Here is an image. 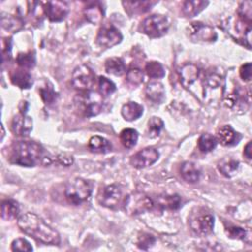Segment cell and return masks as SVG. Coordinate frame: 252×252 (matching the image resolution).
<instances>
[{"label":"cell","instance_id":"cell-8","mask_svg":"<svg viewBox=\"0 0 252 252\" xmlns=\"http://www.w3.org/2000/svg\"><path fill=\"white\" fill-rule=\"evenodd\" d=\"M122 40V34L117 28L112 24H104L99 29L96 35V42L102 47H113L120 43Z\"/></svg>","mask_w":252,"mask_h":252},{"label":"cell","instance_id":"cell-16","mask_svg":"<svg viewBox=\"0 0 252 252\" xmlns=\"http://www.w3.org/2000/svg\"><path fill=\"white\" fill-rule=\"evenodd\" d=\"M200 77V69L192 63L183 65L179 70V79L182 86L186 89L192 87Z\"/></svg>","mask_w":252,"mask_h":252},{"label":"cell","instance_id":"cell-4","mask_svg":"<svg viewBox=\"0 0 252 252\" xmlns=\"http://www.w3.org/2000/svg\"><path fill=\"white\" fill-rule=\"evenodd\" d=\"M169 29V21L162 15H152L146 18L142 23L143 32L150 37H160L166 33Z\"/></svg>","mask_w":252,"mask_h":252},{"label":"cell","instance_id":"cell-28","mask_svg":"<svg viewBox=\"0 0 252 252\" xmlns=\"http://www.w3.org/2000/svg\"><path fill=\"white\" fill-rule=\"evenodd\" d=\"M138 137H139L138 132L135 129H132V128L123 129L120 132V135H119V139H120L121 144L125 148H128V149L133 148L137 144Z\"/></svg>","mask_w":252,"mask_h":252},{"label":"cell","instance_id":"cell-22","mask_svg":"<svg viewBox=\"0 0 252 252\" xmlns=\"http://www.w3.org/2000/svg\"><path fill=\"white\" fill-rule=\"evenodd\" d=\"M239 168V161L232 158H224L218 163L219 171L225 177H232Z\"/></svg>","mask_w":252,"mask_h":252},{"label":"cell","instance_id":"cell-44","mask_svg":"<svg viewBox=\"0 0 252 252\" xmlns=\"http://www.w3.org/2000/svg\"><path fill=\"white\" fill-rule=\"evenodd\" d=\"M243 155L246 157V158L251 159V141H249V142L246 144V146L244 147Z\"/></svg>","mask_w":252,"mask_h":252},{"label":"cell","instance_id":"cell-29","mask_svg":"<svg viewBox=\"0 0 252 252\" xmlns=\"http://www.w3.org/2000/svg\"><path fill=\"white\" fill-rule=\"evenodd\" d=\"M217 139L209 133L202 134L198 139V148L202 153H209L217 146Z\"/></svg>","mask_w":252,"mask_h":252},{"label":"cell","instance_id":"cell-18","mask_svg":"<svg viewBox=\"0 0 252 252\" xmlns=\"http://www.w3.org/2000/svg\"><path fill=\"white\" fill-rule=\"evenodd\" d=\"M180 172H181L182 178L188 183L197 182L200 179V175H201L200 167L192 161L183 162L180 167Z\"/></svg>","mask_w":252,"mask_h":252},{"label":"cell","instance_id":"cell-6","mask_svg":"<svg viewBox=\"0 0 252 252\" xmlns=\"http://www.w3.org/2000/svg\"><path fill=\"white\" fill-rule=\"evenodd\" d=\"M154 201L147 195L135 193L125 200V210L130 215H140L154 208Z\"/></svg>","mask_w":252,"mask_h":252},{"label":"cell","instance_id":"cell-2","mask_svg":"<svg viewBox=\"0 0 252 252\" xmlns=\"http://www.w3.org/2000/svg\"><path fill=\"white\" fill-rule=\"evenodd\" d=\"M18 226L26 234L45 244H59L58 232L33 213H26L18 219Z\"/></svg>","mask_w":252,"mask_h":252},{"label":"cell","instance_id":"cell-32","mask_svg":"<svg viewBox=\"0 0 252 252\" xmlns=\"http://www.w3.org/2000/svg\"><path fill=\"white\" fill-rule=\"evenodd\" d=\"M181 200L180 197L177 195H170V196H163L158 198V205L163 209L175 210L180 207Z\"/></svg>","mask_w":252,"mask_h":252},{"label":"cell","instance_id":"cell-30","mask_svg":"<svg viewBox=\"0 0 252 252\" xmlns=\"http://www.w3.org/2000/svg\"><path fill=\"white\" fill-rule=\"evenodd\" d=\"M147 75L154 79H160L165 76V70L163 66L158 61H150L145 66Z\"/></svg>","mask_w":252,"mask_h":252},{"label":"cell","instance_id":"cell-5","mask_svg":"<svg viewBox=\"0 0 252 252\" xmlns=\"http://www.w3.org/2000/svg\"><path fill=\"white\" fill-rule=\"evenodd\" d=\"M71 83L75 89L82 92H89L95 83L94 73L89 66L80 65L73 71Z\"/></svg>","mask_w":252,"mask_h":252},{"label":"cell","instance_id":"cell-41","mask_svg":"<svg viewBox=\"0 0 252 252\" xmlns=\"http://www.w3.org/2000/svg\"><path fill=\"white\" fill-rule=\"evenodd\" d=\"M155 241H156V238L153 235L148 234V233H143L139 237V239L137 241V245L141 249L148 250L149 248H151L155 244Z\"/></svg>","mask_w":252,"mask_h":252},{"label":"cell","instance_id":"cell-37","mask_svg":"<svg viewBox=\"0 0 252 252\" xmlns=\"http://www.w3.org/2000/svg\"><path fill=\"white\" fill-rule=\"evenodd\" d=\"M39 94H40L41 99L45 104H51L56 98V93L52 85H48V86L46 85L45 87L41 88L39 90Z\"/></svg>","mask_w":252,"mask_h":252},{"label":"cell","instance_id":"cell-40","mask_svg":"<svg viewBox=\"0 0 252 252\" xmlns=\"http://www.w3.org/2000/svg\"><path fill=\"white\" fill-rule=\"evenodd\" d=\"M13 251H32V246L25 238H16L11 244Z\"/></svg>","mask_w":252,"mask_h":252},{"label":"cell","instance_id":"cell-35","mask_svg":"<svg viewBox=\"0 0 252 252\" xmlns=\"http://www.w3.org/2000/svg\"><path fill=\"white\" fill-rule=\"evenodd\" d=\"M98 89H99L100 94L102 95L106 96V95H109V94H111L115 92L116 86L111 80L100 76L98 78Z\"/></svg>","mask_w":252,"mask_h":252},{"label":"cell","instance_id":"cell-3","mask_svg":"<svg viewBox=\"0 0 252 252\" xmlns=\"http://www.w3.org/2000/svg\"><path fill=\"white\" fill-rule=\"evenodd\" d=\"M92 193L90 183L83 178H74L70 180L65 188V197L69 203L80 205L87 201Z\"/></svg>","mask_w":252,"mask_h":252},{"label":"cell","instance_id":"cell-39","mask_svg":"<svg viewBox=\"0 0 252 252\" xmlns=\"http://www.w3.org/2000/svg\"><path fill=\"white\" fill-rule=\"evenodd\" d=\"M226 233L230 238L233 239H241V240H245L246 237L248 236L247 231L239 226H229L226 229Z\"/></svg>","mask_w":252,"mask_h":252},{"label":"cell","instance_id":"cell-10","mask_svg":"<svg viewBox=\"0 0 252 252\" xmlns=\"http://www.w3.org/2000/svg\"><path fill=\"white\" fill-rule=\"evenodd\" d=\"M228 32L231 36L238 41H241L248 48L251 47V25L247 24L240 19L234 21V23H228Z\"/></svg>","mask_w":252,"mask_h":252},{"label":"cell","instance_id":"cell-26","mask_svg":"<svg viewBox=\"0 0 252 252\" xmlns=\"http://www.w3.org/2000/svg\"><path fill=\"white\" fill-rule=\"evenodd\" d=\"M85 16L92 24H99L103 19V10L97 3H92L85 9Z\"/></svg>","mask_w":252,"mask_h":252},{"label":"cell","instance_id":"cell-25","mask_svg":"<svg viewBox=\"0 0 252 252\" xmlns=\"http://www.w3.org/2000/svg\"><path fill=\"white\" fill-rule=\"evenodd\" d=\"M236 136H237V133L229 125H224L220 127L217 134L218 141L223 146H230L235 144L236 143L235 141H237Z\"/></svg>","mask_w":252,"mask_h":252},{"label":"cell","instance_id":"cell-19","mask_svg":"<svg viewBox=\"0 0 252 252\" xmlns=\"http://www.w3.org/2000/svg\"><path fill=\"white\" fill-rule=\"evenodd\" d=\"M10 79L14 85L21 89H29L33 83L32 75L24 69H17L12 71L10 74Z\"/></svg>","mask_w":252,"mask_h":252},{"label":"cell","instance_id":"cell-34","mask_svg":"<svg viewBox=\"0 0 252 252\" xmlns=\"http://www.w3.org/2000/svg\"><path fill=\"white\" fill-rule=\"evenodd\" d=\"M163 126H164V123L159 117H157V116L151 117L148 122V130H149L150 137L152 138L158 137L160 131L162 130Z\"/></svg>","mask_w":252,"mask_h":252},{"label":"cell","instance_id":"cell-21","mask_svg":"<svg viewBox=\"0 0 252 252\" xmlns=\"http://www.w3.org/2000/svg\"><path fill=\"white\" fill-rule=\"evenodd\" d=\"M89 149L94 153H99V154H105L111 151L112 145L111 143L100 136H94L89 140Z\"/></svg>","mask_w":252,"mask_h":252},{"label":"cell","instance_id":"cell-13","mask_svg":"<svg viewBox=\"0 0 252 252\" xmlns=\"http://www.w3.org/2000/svg\"><path fill=\"white\" fill-rule=\"evenodd\" d=\"M122 197V191L116 184H110L104 186L98 193V202L107 208L115 207Z\"/></svg>","mask_w":252,"mask_h":252},{"label":"cell","instance_id":"cell-17","mask_svg":"<svg viewBox=\"0 0 252 252\" xmlns=\"http://www.w3.org/2000/svg\"><path fill=\"white\" fill-rule=\"evenodd\" d=\"M146 96L154 103H161L165 97V90L160 82H151L147 85Z\"/></svg>","mask_w":252,"mask_h":252},{"label":"cell","instance_id":"cell-31","mask_svg":"<svg viewBox=\"0 0 252 252\" xmlns=\"http://www.w3.org/2000/svg\"><path fill=\"white\" fill-rule=\"evenodd\" d=\"M125 10L131 11L132 13H145L149 11L156 2L152 1H141V2H123Z\"/></svg>","mask_w":252,"mask_h":252},{"label":"cell","instance_id":"cell-1","mask_svg":"<svg viewBox=\"0 0 252 252\" xmlns=\"http://www.w3.org/2000/svg\"><path fill=\"white\" fill-rule=\"evenodd\" d=\"M10 161L21 166H35L39 163L47 165L51 158L47 157L44 149L33 141H19L10 151Z\"/></svg>","mask_w":252,"mask_h":252},{"label":"cell","instance_id":"cell-27","mask_svg":"<svg viewBox=\"0 0 252 252\" xmlns=\"http://www.w3.org/2000/svg\"><path fill=\"white\" fill-rule=\"evenodd\" d=\"M19 214V206L13 200H5L1 205V217L3 220H11Z\"/></svg>","mask_w":252,"mask_h":252},{"label":"cell","instance_id":"cell-15","mask_svg":"<svg viewBox=\"0 0 252 252\" xmlns=\"http://www.w3.org/2000/svg\"><path fill=\"white\" fill-rule=\"evenodd\" d=\"M11 128L18 136H28L32 130V119L26 114V110H20L13 118Z\"/></svg>","mask_w":252,"mask_h":252},{"label":"cell","instance_id":"cell-38","mask_svg":"<svg viewBox=\"0 0 252 252\" xmlns=\"http://www.w3.org/2000/svg\"><path fill=\"white\" fill-rule=\"evenodd\" d=\"M126 78H127V81L129 84H131L133 86H138L143 82L144 74L140 69L132 68L127 72Z\"/></svg>","mask_w":252,"mask_h":252},{"label":"cell","instance_id":"cell-42","mask_svg":"<svg viewBox=\"0 0 252 252\" xmlns=\"http://www.w3.org/2000/svg\"><path fill=\"white\" fill-rule=\"evenodd\" d=\"M251 70H252V67H251L250 62H247V63L243 64L239 69L240 78L245 82H249L251 80V76H252Z\"/></svg>","mask_w":252,"mask_h":252},{"label":"cell","instance_id":"cell-9","mask_svg":"<svg viewBox=\"0 0 252 252\" xmlns=\"http://www.w3.org/2000/svg\"><path fill=\"white\" fill-rule=\"evenodd\" d=\"M188 32L190 37L198 42H213L218 37L216 31L212 27L201 22L191 23L188 27Z\"/></svg>","mask_w":252,"mask_h":252},{"label":"cell","instance_id":"cell-23","mask_svg":"<svg viewBox=\"0 0 252 252\" xmlns=\"http://www.w3.org/2000/svg\"><path fill=\"white\" fill-rule=\"evenodd\" d=\"M104 68L106 73L114 76H122L126 71L125 63L120 57H110L106 59Z\"/></svg>","mask_w":252,"mask_h":252},{"label":"cell","instance_id":"cell-11","mask_svg":"<svg viewBox=\"0 0 252 252\" xmlns=\"http://www.w3.org/2000/svg\"><path fill=\"white\" fill-rule=\"evenodd\" d=\"M159 158L158 152L154 148H145L130 158V163L135 168H145L154 164Z\"/></svg>","mask_w":252,"mask_h":252},{"label":"cell","instance_id":"cell-12","mask_svg":"<svg viewBox=\"0 0 252 252\" xmlns=\"http://www.w3.org/2000/svg\"><path fill=\"white\" fill-rule=\"evenodd\" d=\"M45 16L52 22H60L66 18L69 12L67 4L63 1L41 2Z\"/></svg>","mask_w":252,"mask_h":252},{"label":"cell","instance_id":"cell-33","mask_svg":"<svg viewBox=\"0 0 252 252\" xmlns=\"http://www.w3.org/2000/svg\"><path fill=\"white\" fill-rule=\"evenodd\" d=\"M252 3L251 1H244L241 2L238 10H237V14L238 17L241 21L250 24L251 25V20H252Z\"/></svg>","mask_w":252,"mask_h":252},{"label":"cell","instance_id":"cell-36","mask_svg":"<svg viewBox=\"0 0 252 252\" xmlns=\"http://www.w3.org/2000/svg\"><path fill=\"white\" fill-rule=\"evenodd\" d=\"M17 63L22 68H32L35 65V56L33 52L19 53L17 56Z\"/></svg>","mask_w":252,"mask_h":252},{"label":"cell","instance_id":"cell-43","mask_svg":"<svg viewBox=\"0 0 252 252\" xmlns=\"http://www.w3.org/2000/svg\"><path fill=\"white\" fill-rule=\"evenodd\" d=\"M57 159L58 161L65 165V166H69L73 163V157L72 156H69V155H66V154H61L57 157Z\"/></svg>","mask_w":252,"mask_h":252},{"label":"cell","instance_id":"cell-24","mask_svg":"<svg viewBox=\"0 0 252 252\" xmlns=\"http://www.w3.org/2000/svg\"><path fill=\"white\" fill-rule=\"evenodd\" d=\"M209 2L203 0H190L185 1L182 6V12L186 17H194L203 11Z\"/></svg>","mask_w":252,"mask_h":252},{"label":"cell","instance_id":"cell-14","mask_svg":"<svg viewBox=\"0 0 252 252\" xmlns=\"http://www.w3.org/2000/svg\"><path fill=\"white\" fill-rule=\"evenodd\" d=\"M81 105L85 115L91 117L98 114L102 107V97L94 92H89L81 99Z\"/></svg>","mask_w":252,"mask_h":252},{"label":"cell","instance_id":"cell-20","mask_svg":"<svg viewBox=\"0 0 252 252\" xmlns=\"http://www.w3.org/2000/svg\"><path fill=\"white\" fill-rule=\"evenodd\" d=\"M143 106L135 101H129L125 103L121 108V114L127 121H133L138 119L143 114Z\"/></svg>","mask_w":252,"mask_h":252},{"label":"cell","instance_id":"cell-7","mask_svg":"<svg viewBox=\"0 0 252 252\" xmlns=\"http://www.w3.org/2000/svg\"><path fill=\"white\" fill-rule=\"evenodd\" d=\"M214 216L208 212L193 213L189 219L191 229L200 235L209 234L214 227Z\"/></svg>","mask_w":252,"mask_h":252}]
</instances>
